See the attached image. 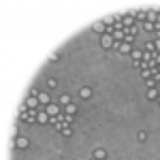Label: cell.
<instances>
[{
  "mask_svg": "<svg viewBox=\"0 0 160 160\" xmlns=\"http://www.w3.org/2000/svg\"><path fill=\"white\" fill-rule=\"evenodd\" d=\"M158 90H156V88H152V90H148V98L149 100H158Z\"/></svg>",
  "mask_w": 160,
  "mask_h": 160,
  "instance_id": "14",
  "label": "cell"
},
{
  "mask_svg": "<svg viewBox=\"0 0 160 160\" xmlns=\"http://www.w3.org/2000/svg\"><path fill=\"white\" fill-rule=\"evenodd\" d=\"M15 148H17V149H26V148H30V141H28L26 137H15Z\"/></svg>",
  "mask_w": 160,
  "mask_h": 160,
  "instance_id": "3",
  "label": "cell"
},
{
  "mask_svg": "<svg viewBox=\"0 0 160 160\" xmlns=\"http://www.w3.org/2000/svg\"><path fill=\"white\" fill-rule=\"evenodd\" d=\"M158 105H160V96H158Z\"/></svg>",
  "mask_w": 160,
  "mask_h": 160,
  "instance_id": "28",
  "label": "cell"
},
{
  "mask_svg": "<svg viewBox=\"0 0 160 160\" xmlns=\"http://www.w3.org/2000/svg\"><path fill=\"white\" fill-rule=\"evenodd\" d=\"M94 158H98V160H105V158H107V152H105L102 148H96V149H94Z\"/></svg>",
  "mask_w": 160,
  "mask_h": 160,
  "instance_id": "12",
  "label": "cell"
},
{
  "mask_svg": "<svg viewBox=\"0 0 160 160\" xmlns=\"http://www.w3.org/2000/svg\"><path fill=\"white\" fill-rule=\"evenodd\" d=\"M62 111H64L66 115H75V113H77V107H75L73 102H71V105H66V107H62Z\"/></svg>",
  "mask_w": 160,
  "mask_h": 160,
  "instance_id": "13",
  "label": "cell"
},
{
  "mask_svg": "<svg viewBox=\"0 0 160 160\" xmlns=\"http://www.w3.org/2000/svg\"><path fill=\"white\" fill-rule=\"evenodd\" d=\"M113 43H115V41H113L111 34H102V37H100V45H102L105 49H113Z\"/></svg>",
  "mask_w": 160,
  "mask_h": 160,
  "instance_id": "1",
  "label": "cell"
},
{
  "mask_svg": "<svg viewBox=\"0 0 160 160\" xmlns=\"http://www.w3.org/2000/svg\"><path fill=\"white\" fill-rule=\"evenodd\" d=\"M79 96H81V98H86V100L92 98V88H88V86L81 88V90H79Z\"/></svg>",
  "mask_w": 160,
  "mask_h": 160,
  "instance_id": "9",
  "label": "cell"
},
{
  "mask_svg": "<svg viewBox=\"0 0 160 160\" xmlns=\"http://www.w3.org/2000/svg\"><path fill=\"white\" fill-rule=\"evenodd\" d=\"M66 105H71V96H68V94H62L60 96V107H66Z\"/></svg>",
  "mask_w": 160,
  "mask_h": 160,
  "instance_id": "16",
  "label": "cell"
},
{
  "mask_svg": "<svg viewBox=\"0 0 160 160\" xmlns=\"http://www.w3.org/2000/svg\"><path fill=\"white\" fill-rule=\"evenodd\" d=\"M137 137H139V141H145V139H148V132H145V130H141Z\"/></svg>",
  "mask_w": 160,
  "mask_h": 160,
  "instance_id": "24",
  "label": "cell"
},
{
  "mask_svg": "<svg viewBox=\"0 0 160 160\" xmlns=\"http://www.w3.org/2000/svg\"><path fill=\"white\" fill-rule=\"evenodd\" d=\"M111 37H113V41H115V43H124L126 32H124V30H113V34H111Z\"/></svg>",
  "mask_w": 160,
  "mask_h": 160,
  "instance_id": "8",
  "label": "cell"
},
{
  "mask_svg": "<svg viewBox=\"0 0 160 160\" xmlns=\"http://www.w3.org/2000/svg\"><path fill=\"white\" fill-rule=\"evenodd\" d=\"M122 26H124V28H132V26H137V22H135V13H128V15H124Z\"/></svg>",
  "mask_w": 160,
  "mask_h": 160,
  "instance_id": "4",
  "label": "cell"
},
{
  "mask_svg": "<svg viewBox=\"0 0 160 160\" xmlns=\"http://www.w3.org/2000/svg\"><path fill=\"white\" fill-rule=\"evenodd\" d=\"M92 30H94V32H98V34H107V26L102 24V22H96V24H92Z\"/></svg>",
  "mask_w": 160,
  "mask_h": 160,
  "instance_id": "7",
  "label": "cell"
},
{
  "mask_svg": "<svg viewBox=\"0 0 160 160\" xmlns=\"http://www.w3.org/2000/svg\"><path fill=\"white\" fill-rule=\"evenodd\" d=\"M92 160H98V158H92Z\"/></svg>",
  "mask_w": 160,
  "mask_h": 160,
  "instance_id": "29",
  "label": "cell"
},
{
  "mask_svg": "<svg viewBox=\"0 0 160 160\" xmlns=\"http://www.w3.org/2000/svg\"><path fill=\"white\" fill-rule=\"evenodd\" d=\"M26 107H28V109H38L41 102H38L37 96H28V98H26Z\"/></svg>",
  "mask_w": 160,
  "mask_h": 160,
  "instance_id": "6",
  "label": "cell"
},
{
  "mask_svg": "<svg viewBox=\"0 0 160 160\" xmlns=\"http://www.w3.org/2000/svg\"><path fill=\"white\" fill-rule=\"evenodd\" d=\"M60 60V53H49V62H58Z\"/></svg>",
  "mask_w": 160,
  "mask_h": 160,
  "instance_id": "22",
  "label": "cell"
},
{
  "mask_svg": "<svg viewBox=\"0 0 160 160\" xmlns=\"http://www.w3.org/2000/svg\"><path fill=\"white\" fill-rule=\"evenodd\" d=\"M145 86H148V90H152V88H156V86H158V81H156V79L152 77V79H148V81H145Z\"/></svg>",
  "mask_w": 160,
  "mask_h": 160,
  "instance_id": "17",
  "label": "cell"
},
{
  "mask_svg": "<svg viewBox=\"0 0 160 160\" xmlns=\"http://www.w3.org/2000/svg\"><path fill=\"white\" fill-rule=\"evenodd\" d=\"M62 135H64V137H71V135H73V128H71V126L66 124V126L62 128Z\"/></svg>",
  "mask_w": 160,
  "mask_h": 160,
  "instance_id": "18",
  "label": "cell"
},
{
  "mask_svg": "<svg viewBox=\"0 0 160 160\" xmlns=\"http://www.w3.org/2000/svg\"><path fill=\"white\" fill-rule=\"evenodd\" d=\"M135 22H148V11H135Z\"/></svg>",
  "mask_w": 160,
  "mask_h": 160,
  "instance_id": "10",
  "label": "cell"
},
{
  "mask_svg": "<svg viewBox=\"0 0 160 160\" xmlns=\"http://www.w3.org/2000/svg\"><path fill=\"white\" fill-rule=\"evenodd\" d=\"M154 47H156V51H160V38H156V43H154Z\"/></svg>",
  "mask_w": 160,
  "mask_h": 160,
  "instance_id": "27",
  "label": "cell"
},
{
  "mask_svg": "<svg viewBox=\"0 0 160 160\" xmlns=\"http://www.w3.org/2000/svg\"><path fill=\"white\" fill-rule=\"evenodd\" d=\"M143 30H148V32H152V30H156V28H154V24H149V22H145V24H143Z\"/></svg>",
  "mask_w": 160,
  "mask_h": 160,
  "instance_id": "20",
  "label": "cell"
},
{
  "mask_svg": "<svg viewBox=\"0 0 160 160\" xmlns=\"http://www.w3.org/2000/svg\"><path fill=\"white\" fill-rule=\"evenodd\" d=\"M47 86H49L51 90H53V88L58 86V81H56V79H53V77H51V79H47Z\"/></svg>",
  "mask_w": 160,
  "mask_h": 160,
  "instance_id": "21",
  "label": "cell"
},
{
  "mask_svg": "<svg viewBox=\"0 0 160 160\" xmlns=\"http://www.w3.org/2000/svg\"><path fill=\"white\" fill-rule=\"evenodd\" d=\"M158 15H160V11H148V22L149 24H156L158 22Z\"/></svg>",
  "mask_w": 160,
  "mask_h": 160,
  "instance_id": "11",
  "label": "cell"
},
{
  "mask_svg": "<svg viewBox=\"0 0 160 160\" xmlns=\"http://www.w3.org/2000/svg\"><path fill=\"white\" fill-rule=\"evenodd\" d=\"M130 58L135 62H141V58H143V51H139V49H132V53H130Z\"/></svg>",
  "mask_w": 160,
  "mask_h": 160,
  "instance_id": "15",
  "label": "cell"
},
{
  "mask_svg": "<svg viewBox=\"0 0 160 160\" xmlns=\"http://www.w3.org/2000/svg\"><path fill=\"white\" fill-rule=\"evenodd\" d=\"M38 94H41V92H38L37 88H32V90H30V94H28V96H37V98H38Z\"/></svg>",
  "mask_w": 160,
  "mask_h": 160,
  "instance_id": "26",
  "label": "cell"
},
{
  "mask_svg": "<svg viewBox=\"0 0 160 160\" xmlns=\"http://www.w3.org/2000/svg\"><path fill=\"white\" fill-rule=\"evenodd\" d=\"M45 111L49 113L51 118H56V115H60V113H62V107H60V105H56V102H51V105L45 107Z\"/></svg>",
  "mask_w": 160,
  "mask_h": 160,
  "instance_id": "2",
  "label": "cell"
},
{
  "mask_svg": "<svg viewBox=\"0 0 160 160\" xmlns=\"http://www.w3.org/2000/svg\"><path fill=\"white\" fill-rule=\"evenodd\" d=\"M141 75H143V79H145V81H148V79H152V71H149V68H143V71H141Z\"/></svg>",
  "mask_w": 160,
  "mask_h": 160,
  "instance_id": "19",
  "label": "cell"
},
{
  "mask_svg": "<svg viewBox=\"0 0 160 160\" xmlns=\"http://www.w3.org/2000/svg\"><path fill=\"white\" fill-rule=\"evenodd\" d=\"M38 102H41V107H47V105H51L49 92H41V94H38Z\"/></svg>",
  "mask_w": 160,
  "mask_h": 160,
  "instance_id": "5",
  "label": "cell"
},
{
  "mask_svg": "<svg viewBox=\"0 0 160 160\" xmlns=\"http://www.w3.org/2000/svg\"><path fill=\"white\" fill-rule=\"evenodd\" d=\"M145 51H152V53H154V51H156V47H154V43H148V45H145Z\"/></svg>",
  "mask_w": 160,
  "mask_h": 160,
  "instance_id": "25",
  "label": "cell"
},
{
  "mask_svg": "<svg viewBox=\"0 0 160 160\" xmlns=\"http://www.w3.org/2000/svg\"><path fill=\"white\" fill-rule=\"evenodd\" d=\"M124 43H128V45H132V43H135V37H130V34H126V38H124Z\"/></svg>",
  "mask_w": 160,
  "mask_h": 160,
  "instance_id": "23",
  "label": "cell"
}]
</instances>
